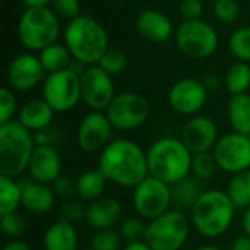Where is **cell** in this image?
<instances>
[{
    "instance_id": "cell-7",
    "label": "cell",
    "mask_w": 250,
    "mask_h": 250,
    "mask_svg": "<svg viewBox=\"0 0 250 250\" xmlns=\"http://www.w3.org/2000/svg\"><path fill=\"white\" fill-rule=\"evenodd\" d=\"M190 220L179 209H170L148 223L145 242L152 250H180L188 242Z\"/></svg>"
},
{
    "instance_id": "cell-53",
    "label": "cell",
    "mask_w": 250,
    "mask_h": 250,
    "mask_svg": "<svg viewBox=\"0 0 250 250\" xmlns=\"http://www.w3.org/2000/svg\"><path fill=\"white\" fill-rule=\"evenodd\" d=\"M249 136H250V135H249Z\"/></svg>"
},
{
    "instance_id": "cell-34",
    "label": "cell",
    "mask_w": 250,
    "mask_h": 250,
    "mask_svg": "<svg viewBox=\"0 0 250 250\" xmlns=\"http://www.w3.org/2000/svg\"><path fill=\"white\" fill-rule=\"evenodd\" d=\"M127 64H129V57L120 48H108L101 57V60L98 62V66L111 76L122 73L127 67Z\"/></svg>"
},
{
    "instance_id": "cell-15",
    "label": "cell",
    "mask_w": 250,
    "mask_h": 250,
    "mask_svg": "<svg viewBox=\"0 0 250 250\" xmlns=\"http://www.w3.org/2000/svg\"><path fill=\"white\" fill-rule=\"evenodd\" d=\"M208 91L202 81L183 78L177 81L168 92L170 107L183 116H196L207 103Z\"/></svg>"
},
{
    "instance_id": "cell-41",
    "label": "cell",
    "mask_w": 250,
    "mask_h": 250,
    "mask_svg": "<svg viewBox=\"0 0 250 250\" xmlns=\"http://www.w3.org/2000/svg\"><path fill=\"white\" fill-rule=\"evenodd\" d=\"M53 10L56 15L64 18V19H75L81 16V1L79 0H53L51 1Z\"/></svg>"
},
{
    "instance_id": "cell-39",
    "label": "cell",
    "mask_w": 250,
    "mask_h": 250,
    "mask_svg": "<svg viewBox=\"0 0 250 250\" xmlns=\"http://www.w3.org/2000/svg\"><path fill=\"white\" fill-rule=\"evenodd\" d=\"M16 97L13 94V89L9 86H3L0 89V125H4L10 120H13V116L16 113Z\"/></svg>"
},
{
    "instance_id": "cell-46",
    "label": "cell",
    "mask_w": 250,
    "mask_h": 250,
    "mask_svg": "<svg viewBox=\"0 0 250 250\" xmlns=\"http://www.w3.org/2000/svg\"><path fill=\"white\" fill-rule=\"evenodd\" d=\"M1 250H31V248L25 243V242H22V240H10V242H7L4 246H3V249Z\"/></svg>"
},
{
    "instance_id": "cell-52",
    "label": "cell",
    "mask_w": 250,
    "mask_h": 250,
    "mask_svg": "<svg viewBox=\"0 0 250 250\" xmlns=\"http://www.w3.org/2000/svg\"><path fill=\"white\" fill-rule=\"evenodd\" d=\"M212 1H217V0H212Z\"/></svg>"
},
{
    "instance_id": "cell-45",
    "label": "cell",
    "mask_w": 250,
    "mask_h": 250,
    "mask_svg": "<svg viewBox=\"0 0 250 250\" xmlns=\"http://www.w3.org/2000/svg\"><path fill=\"white\" fill-rule=\"evenodd\" d=\"M202 82H204V85H205V88H207V91H208V92H214V91H217V89L220 88V83H221L220 78H218L215 73H209V75H207V76L202 79Z\"/></svg>"
},
{
    "instance_id": "cell-37",
    "label": "cell",
    "mask_w": 250,
    "mask_h": 250,
    "mask_svg": "<svg viewBox=\"0 0 250 250\" xmlns=\"http://www.w3.org/2000/svg\"><path fill=\"white\" fill-rule=\"evenodd\" d=\"M86 208L88 205H85L83 201H81L79 198H72V199H67V201H63L62 207H60V212H62V217L63 220L75 224V223H81V221H85L86 218Z\"/></svg>"
},
{
    "instance_id": "cell-51",
    "label": "cell",
    "mask_w": 250,
    "mask_h": 250,
    "mask_svg": "<svg viewBox=\"0 0 250 250\" xmlns=\"http://www.w3.org/2000/svg\"><path fill=\"white\" fill-rule=\"evenodd\" d=\"M79 250H94L92 248H85V249H79Z\"/></svg>"
},
{
    "instance_id": "cell-18",
    "label": "cell",
    "mask_w": 250,
    "mask_h": 250,
    "mask_svg": "<svg viewBox=\"0 0 250 250\" xmlns=\"http://www.w3.org/2000/svg\"><path fill=\"white\" fill-rule=\"evenodd\" d=\"M28 177L35 182L51 185L62 176V158L56 146L37 145L28 164Z\"/></svg>"
},
{
    "instance_id": "cell-28",
    "label": "cell",
    "mask_w": 250,
    "mask_h": 250,
    "mask_svg": "<svg viewBox=\"0 0 250 250\" xmlns=\"http://www.w3.org/2000/svg\"><path fill=\"white\" fill-rule=\"evenodd\" d=\"M22 207V186L19 180L0 174V215L16 212Z\"/></svg>"
},
{
    "instance_id": "cell-30",
    "label": "cell",
    "mask_w": 250,
    "mask_h": 250,
    "mask_svg": "<svg viewBox=\"0 0 250 250\" xmlns=\"http://www.w3.org/2000/svg\"><path fill=\"white\" fill-rule=\"evenodd\" d=\"M226 88L231 95L246 94L250 88V66L248 63L239 62L230 66L224 79Z\"/></svg>"
},
{
    "instance_id": "cell-50",
    "label": "cell",
    "mask_w": 250,
    "mask_h": 250,
    "mask_svg": "<svg viewBox=\"0 0 250 250\" xmlns=\"http://www.w3.org/2000/svg\"><path fill=\"white\" fill-rule=\"evenodd\" d=\"M193 250H221L218 246L215 245H202V246H198L196 249Z\"/></svg>"
},
{
    "instance_id": "cell-32",
    "label": "cell",
    "mask_w": 250,
    "mask_h": 250,
    "mask_svg": "<svg viewBox=\"0 0 250 250\" xmlns=\"http://www.w3.org/2000/svg\"><path fill=\"white\" fill-rule=\"evenodd\" d=\"M230 51L243 63H250V26L236 29L229 40Z\"/></svg>"
},
{
    "instance_id": "cell-8",
    "label": "cell",
    "mask_w": 250,
    "mask_h": 250,
    "mask_svg": "<svg viewBox=\"0 0 250 250\" xmlns=\"http://www.w3.org/2000/svg\"><path fill=\"white\" fill-rule=\"evenodd\" d=\"M176 44L185 56L204 60L217 50L218 34L211 23L202 19L183 21L176 31Z\"/></svg>"
},
{
    "instance_id": "cell-19",
    "label": "cell",
    "mask_w": 250,
    "mask_h": 250,
    "mask_svg": "<svg viewBox=\"0 0 250 250\" xmlns=\"http://www.w3.org/2000/svg\"><path fill=\"white\" fill-rule=\"evenodd\" d=\"M19 183L22 186V207L28 212L34 215H44L54 208L57 196L51 185L35 182L31 177L19 179Z\"/></svg>"
},
{
    "instance_id": "cell-36",
    "label": "cell",
    "mask_w": 250,
    "mask_h": 250,
    "mask_svg": "<svg viewBox=\"0 0 250 250\" xmlns=\"http://www.w3.org/2000/svg\"><path fill=\"white\" fill-rule=\"evenodd\" d=\"M0 229L6 237L10 240H18L26 231V221L18 211L4 214L0 215Z\"/></svg>"
},
{
    "instance_id": "cell-35",
    "label": "cell",
    "mask_w": 250,
    "mask_h": 250,
    "mask_svg": "<svg viewBox=\"0 0 250 250\" xmlns=\"http://www.w3.org/2000/svg\"><path fill=\"white\" fill-rule=\"evenodd\" d=\"M122 236L116 229L97 230L91 239V248L94 250H120Z\"/></svg>"
},
{
    "instance_id": "cell-29",
    "label": "cell",
    "mask_w": 250,
    "mask_h": 250,
    "mask_svg": "<svg viewBox=\"0 0 250 250\" xmlns=\"http://www.w3.org/2000/svg\"><path fill=\"white\" fill-rule=\"evenodd\" d=\"M227 195L236 208L246 209L250 207V168L231 174V179L227 185Z\"/></svg>"
},
{
    "instance_id": "cell-23",
    "label": "cell",
    "mask_w": 250,
    "mask_h": 250,
    "mask_svg": "<svg viewBox=\"0 0 250 250\" xmlns=\"http://www.w3.org/2000/svg\"><path fill=\"white\" fill-rule=\"evenodd\" d=\"M44 250H79V236L72 223L59 218L47 227L42 236Z\"/></svg>"
},
{
    "instance_id": "cell-43",
    "label": "cell",
    "mask_w": 250,
    "mask_h": 250,
    "mask_svg": "<svg viewBox=\"0 0 250 250\" xmlns=\"http://www.w3.org/2000/svg\"><path fill=\"white\" fill-rule=\"evenodd\" d=\"M34 139L37 145H50V146H56L59 142V136L56 135L54 130H51V127H47L44 130H40L37 133H34Z\"/></svg>"
},
{
    "instance_id": "cell-20",
    "label": "cell",
    "mask_w": 250,
    "mask_h": 250,
    "mask_svg": "<svg viewBox=\"0 0 250 250\" xmlns=\"http://www.w3.org/2000/svg\"><path fill=\"white\" fill-rule=\"evenodd\" d=\"M122 217H123L122 202L113 196H103L88 204L85 223L95 231L107 230V229H116L122 223Z\"/></svg>"
},
{
    "instance_id": "cell-44",
    "label": "cell",
    "mask_w": 250,
    "mask_h": 250,
    "mask_svg": "<svg viewBox=\"0 0 250 250\" xmlns=\"http://www.w3.org/2000/svg\"><path fill=\"white\" fill-rule=\"evenodd\" d=\"M230 250H250V237L248 234H242L237 236L231 245H230Z\"/></svg>"
},
{
    "instance_id": "cell-9",
    "label": "cell",
    "mask_w": 250,
    "mask_h": 250,
    "mask_svg": "<svg viewBox=\"0 0 250 250\" xmlns=\"http://www.w3.org/2000/svg\"><path fill=\"white\" fill-rule=\"evenodd\" d=\"M149 113V101L144 95L132 91L116 94L105 110V116L108 117L111 126L122 132L141 127L148 120Z\"/></svg>"
},
{
    "instance_id": "cell-6",
    "label": "cell",
    "mask_w": 250,
    "mask_h": 250,
    "mask_svg": "<svg viewBox=\"0 0 250 250\" xmlns=\"http://www.w3.org/2000/svg\"><path fill=\"white\" fill-rule=\"evenodd\" d=\"M59 34V18L48 7H28L18 22V38L23 47L32 51H41L57 42Z\"/></svg>"
},
{
    "instance_id": "cell-13",
    "label": "cell",
    "mask_w": 250,
    "mask_h": 250,
    "mask_svg": "<svg viewBox=\"0 0 250 250\" xmlns=\"http://www.w3.org/2000/svg\"><path fill=\"white\" fill-rule=\"evenodd\" d=\"M214 155L220 170L236 174L250 168V136L237 132L227 133L218 139Z\"/></svg>"
},
{
    "instance_id": "cell-12",
    "label": "cell",
    "mask_w": 250,
    "mask_h": 250,
    "mask_svg": "<svg viewBox=\"0 0 250 250\" xmlns=\"http://www.w3.org/2000/svg\"><path fill=\"white\" fill-rule=\"evenodd\" d=\"M81 97L92 111H105L116 97L111 75L98 64L88 66L81 73Z\"/></svg>"
},
{
    "instance_id": "cell-25",
    "label": "cell",
    "mask_w": 250,
    "mask_h": 250,
    "mask_svg": "<svg viewBox=\"0 0 250 250\" xmlns=\"http://www.w3.org/2000/svg\"><path fill=\"white\" fill-rule=\"evenodd\" d=\"M202 182L196 179L195 176L189 174L185 179L179 180L177 183L171 185V199L173 205L182 211V209H192L193 205L198 202L201 195L204 193Z\"/></svg>"
},
{
    "instance_id": "cell-3",
    "label": "cell",
    "mask_w": 250,
    "mask_h": 250,
    "mask_svg": "<svg viewBox=\"0 0 250 250\" xmlns=\"http://www.w3.org/2000/svg\"><path fill=\"white\" fill-rule=\"evenodd\" d=\"M192 157L182 139L170 136L157 139L146 151L149 176L171 186L190 174Z\"/></svg>"
},
{
    "instance_id": "cell-42",
    "label": "cell",
    "mask_w": 250,
    "mask_h": 250,
    "mask_svg": "<svg viewBox=\"0 0 250 250\" xmlns=\"http://www.w3.org/2000/svg\"><path fill=\"white\" fill-rule=\"evenodd\" d=\"M179 9L183 21H198L204 13V4L201 0H182Z\"/></svg>"
},
{
    "instance_id": "cell-5",
    "label": "cell",
    "mask_w": 250,
    "mask_h": 250,
    "mask_svg": "<svg viewBox=\"0 0 250 250\" xmlns=\"http://www.w3.org/2000/svg\"><path fill=\"white\" fill-rule=\"evenodd\" d=\"M35 146L34 133L18 119L0 125V174L19 179L28 170Z\"/></svg>"
},
{
    "instance_id": "cell-17",
    "label": "cell",
    "mask_w": 250,
    "mask_h": 250,
    "mask_svg": "<svg viewBox=\"0 0 250 250\" xmlns=\"http://www.w3.org/2000/svg\"><path fill=\"white\" fill-rule=\"evenodd\" d=\"M7 85L13 91H28L45 79V70L38 57L29 53L16 56L6 70Z\"/></svg>"
},
{
    "instance_id": "cell-10",
    "label": "cell",
    "mask_w": 250,
    "mask_h": 250,
    "mask_svg": "<svg viewBox=\"0 0 250 250\" xmlns=\"http://www.w3.org/2000/svg\"><path fill=\"white\" fill-rule=\"evenodd\" d=\"M42 98L56 113L70 111L82 100L81 75L70 67L50 73L42 83Z\"/></svg>"
},
{
    "instance_id": "cell-31",
    "label": "cell",
    "mask_w": 250,
    "mask_h": 250,
    "mask_svg": "<svg viewBox=\"0 0 250 250\" xmlns=\"http://www.w3.org/2000/svg\"><path fill=\"white\" fill-rule=\"evenodd\" d=\"M218 170H220V167H218V163H217L212 151L193 154L190 174L195 176L196 179H199L201 182L211 180Z\"/></svg>"
},
{
    "instance_id": "cell-14",
    "label": "cell",
    "mask_w": 250,
    "mask_h": 250,
    "mask_svg": "<svg viewBox=\"0 0 250 250\" xmlns=\"http://www.w3.org/2000/svg\"><path fill=\"white\" fill-rule=\"evenodd\" d=\"M113 126L103 111L88 113L79 123L76 132L78 146L88 154L101 152L110 142Z\"/></svg>"
},
{
    "instance_id": "cell-22",
    "label": "cell",
    "mask_w": 250,
    "mask_h": 250,
    "mask_svg": "<svg viewBox=\"0 0 250 250\" xmlns=\"http://www.w3.org/2000/svg\"><path fill=\"white\" fill-rule=\"evenodd\" d=\"M54 110L44 98H34L26 101L18 111V120L32 133L44 130L51 126Z\"/></svg>"
},
{
    "instance_id": "cell-33",
    "label": "cell",
    "mask_w": 250,
    "mask_h": 250,
    "mask_svg": "<svg viewBox=\"0 0 250 250\" xmlns=\"http://www.w3.org/2000/svg\"><path fill=\"white\" fill-rule=\"evenodd\" d=\"M146 227L148 224L144 223V218H138V217H130L123 220L117 230L123 239V242L126 243H135V242H142L145 240L146 236Z\"/></svg>"
},
{
    "instance_id": "cell-2",
    "label": "cell",
    "mask_w": 250,
    "mask_h": 250,
    "mask_svg": "<svg viewBox=\"0 0 250 250\" xmlns=\"http://www.w3.org/2000/svg\"><path fill=\"white\" fill-rule=\"evenodd\" d=\"M63 37L72 57L86 66L98 64L110 48L105 28L89 15H81L69 21Z\"/></svg>"
},
{
    "instance_id": "cell-40",
    "label": "cell",
    "mask_w": 250,
    "mask_h": 250,
    "mask_svg": "<svg viewBox=\"0 0 250 250\" xmlns=\"http://www.w3.org/2000/svg\"><path fill=\"white\" fill-rule=\"evenodd\" d=\"M51 188H53L56 196L63 201H67V199H72L73 196H76V179H72L66 174H62L60 177H57L51 183Z\"/></svg>"
},
{
    "instance_id": "cell-11",
    "label": "cell",
    "mask_w": 250,
    "mask_h": 250,
    "mask_svg": "<svg viewBox=\"0 0 250 250\" xmlns=\"http://www.w3.org/2000/svg\"><path fill=\"white\" fill-rule=\"evenodd\" d=\"M132 202L135 212L141 218L152 221L170 211V207L173 205L171 186L148 176L133 189Z\"/></svg>"
},
{
    "instance_id": "cell-24",
    "label": "cell",
    "mask_w": 250,
    "mask_h": 250,
    "mask_svg": "<svg viewBox=\"0 0 250 250\" xmlns=\"http://www.w3.org/2000/svg\"><path fill=\"white\" fill-rule=\"evenodd\" d=\"M107 182V177L98 167L83 171L76 179V198H79L85 204H91L103 198Z\"/></svg>"
},
{
    "instance_id": "cell-38",
    "label": "cell",
    "mask_w": 250,
    "mask_h": 250,
    "mask_svg": "<svg viewBox=\"0 0 250 250\" xmlns=\"http://www.w3.org/2000/svg\"><path fill=\"white\" fill-rule=\"evenodd\" d=\"M214 15L223 23H233L240 15L237 0H217L214 3Z\"/></svg>"
},
{
    "instance_id": "cell-48",
    "label": "cell",
    "mask_w": 250,
    "mask_h": 250,
    "mask_svg": "<svg viewBox=\"0 0 250 250\" xmlns=\"http://www.w3.org/2000/svg\"><path fill=\"white\" fill-rule=\"evenodd\" d=\"M242 229H243V233L250 237V207L245 209L242 215Z\"/></svg>"
},
{
    "instance_id": "cell-16",
    "label": "cell",
    "mask_w": 250,
    "mask_h": 250,
    "mask_svg": "<svg viewBox=\"0 0 250 250\" xmlns=\"http://www.w3.org/2000/svg\"><path fill=\"white\" fill-rule=\"evenodd\" d=\"M180 139L192 154L214 151L220 139L218 126L208 116H193L183 126Z\"/></svg>"
},
{
    "instance_id": "cell-27",
    "label": "cell",
    "mask_w": 250,
    "mask_h": 250,
    "mask_svg": "<svg viewBox=\"0 0 250 250\" xmlns=\"http://www.w3.org/2000/svg\"><path fill=\"white\" fill-rule=\"evenodd\" d=\"M38 59L45 70V73H56L72 66V53L66 47V44L54 42L44 50L40 51Z\"/></svg>"
},
{
    "instance_id": "cell-21",
    "label": "cell",
    "mask_w": 250,
    "mask_h": 250,
    "mask_svg": "<svg viewBox=\"0 0 250 250\" xmlns=\"http://www.w3.org/2000/svg\"><path fill=\"white\" fill-rule=\"evenodd\" d=\"M138 34L151 42H166L174 32L173 22L167 15L157 9H145L136 18Z\"/></svg>"
},
{
    "instance_id": "cell-49",
    "label": "cell",
    "mask_w": 250,
    "mask_h": 250,
    "mask_svg": "<svg viewBox=\"0 0 250 250\" xmlns=\"http://www.w3.org/2000/svg\"><path fill=\"white\" fill-rule=\"evenodd\" d=\"M53 0H23L28 7H48Z\"/></svg>"
},
{
    "instance_id": "cell-4",
    "label": "cell",
    "mask_w": 250,
    "mask_h": 250,
    "mask_svg": "<svg viewBox=\"0 0 250 250\" xmlns=\"http://www.w3.org/2000/svg\"><path fill=\"white\" fill-rule=\"evenodd\" d=\"M236 209L227 192L220 189L205 190L190 209L192 227L204 237H220L231 227Z\"/></svg>"
},
{
    "instance_id": "cell-1",
    "label": "cell",
    "mask_w": 250,
    "mask_h": 250,
    "mask_svg": "<svg viewBox=\"0 0 250 250\" xmlns=\"http://www.w3.org/2000/svg\"><path fill=\"white\" fill-rule=\"evenodd\" d=\"M98 168L108 182L122 188L135 189L149 176L146 151L126 138L113 139L100 152Z\"/></svg>"
},
{
    "instance_id": "cell-26",
    "label": "cell",
    "mask_w": 250,
    "mask_h": 250,
    "mask_svg": "<svg viewBox=\"0 0 250 250\" xmlns=\"http://www.w3.org/2000/svg\"><path fill=\"white\" fill-rule=\"evenodd\" d=\"M227 117L234 132L250 135V95H231L227 105Z\"/></svg>"
},
{
    "instance_id": "cell-47",
    "label": "cell",
    "mask_w": 250,
    "mask_h": 250,
    "mask_svg": "<svg viewBox=\"0 0 250 250\" xmlns=\"http://www.w3.org/2000/svg\"><path fill=\"white\" fill-rule=\"evenodd\" d=\"M122 250H152L149 248V245L142 240V242H135V243H126V246Z\"/></svg>"
}]
</instances>
